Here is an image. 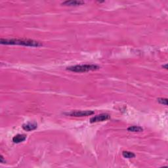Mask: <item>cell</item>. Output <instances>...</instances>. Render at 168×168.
I'll return each instance as SVG.
<instances>
[{
	"mask_svg": "<svg viewBox=\"0 0 168 168\" xmlns=\"http://www.w3.org/2000/svg\"><path fill=\"white\" fill-rule=\"evenodd\" d=\"M0 43L2 45H18L26 47H38L43 45L41 42L32 39H0Z\"/></svg>",
	"mask_w": 168,
	"mask_h": 168,
	"instance_id": "1",
	"label": "cell"
},
{
	"mask_svg": "<svg viewBox=\"0 0 168 168\" xmlns=\"http://www.w3.org/2000/svg\"><path fill=\"white\" fill-rule=\"evenodd\" d=\"M100 67L96 65H81L72 66L66 68V70L74 72H86L99 70Z\"/></svg>",
	"mask_w": 168,
	"mask_h": 168,
	"instance_id": "2",
	"label": "cell"
},
{
	"mask_svg": "<svg viewBox=\"0 0 168 168\" xmlns=\"http://www.w3.org/2000/svg\"><path fill=\"white\" fill-rule=\"evenodd\" d=\"M110 118V116L109 114H98L97 115V116L92 117V118L90 119V122L93 123L99 122V121H104L109 120Z\"/></svg>",
	"mask_w": 168,
	"mask_h": 168,
	"instance_id": "3",
	"label": "cell"
},
{
	"mask_svg": "<svg viewBox=\"0 0 168 168\" xmlns=\"http://www.w3.org/2000/svg\"><path fill=\"white\" fill-rule=\"evenodd\" d=\"M95 112L91 110H85V111H74L69 112V113L66 114V115L70 116H74V117H83V116H88L94 114Z\"/></svg>",
	"mask_w": 168,
	"mask_h": 168,
	"instance_id": "4",
	"label": "cell"
},
{
	"mask_svg": "<svg viewBox=\"0 0 168 168\" xmlns=\"http://www.w3.org/2000/svg\"><path fill=\"white\" fill-rule=\"evenodd\" d=\"M37 125L36 123L35 122H29L28 123H25V124L23 125V129L25 130L26 131H30L35 130L37 128Z\"/></svg>",
	"mask_w": 168,
	"mask_h": 168,
	"instance_id": "5",
	"label": "cell"
},
{
	"mask_svg": "<svg viewBox=\"0 0 168 168\" xmlns=\"http://www.w3.org/2000/svg\"><path fill=\"white\" fill-rule=\"evenodd\" d=\"M83 4H85V1H65L62 3L63 5H66V6H78L81 5Z\"/></svg>",
	"mask_w": 168,
	"mask_h": 168,
	"instance_id": "6",
	"label": "cell"
},
{
	"mask_svg": "<svg viewBox=\"0 0 168 168\" xmlns=\"http://www.w3.org/2000/svg\"><path fill=\"white\" fill-rule=\"evenodd\" d=\"M26 135L24 134H18L13 138V142L15 143H20L26 140Z\"/></svg>",
	"mask_w": 168,
	"mask_h": 168,
	"instance_id": "7",
	"label": "cell"
},
{
	"mask_svg": "<svg viewBox=\"0 0 168 168\" xmlns=\"http://www.w3.org/2000/svg\"><path fill=\"white\" fill-rule=\"evenodd\" d=\"M127 131L131 132H141L143 131V129L140 126L133 125L127 128Z\"/></svg>",
	"mask_w": 168,
	"mask_h": 168,
	"instance_id": "8",
	"label": "cell"
},
{
	"mask_svg": "<svg viewBox=\"0 0 168 168\" xmlns=\"http://www.w3.org/2000/svg\"><path fill=\"white\" fill-rule=\"evenodd\" d=\"M122 156L124 157L125 158L130 159V158H133L135 157V154L133 152H129V151H123L122 152Z\"/></svg>",
	"mask_w": 168,
	"mask_h": 168,
	"instance_id": "9",
	"label": "cell"
},
{
	"mask_svg": "<svg viewBox=\"0 0 168 168\" xmlns=\"http://www.w3.org/2000/svg\"><path fill=\"white\" fill-rule=\"evenodd\" d=\"M157 100H158L159 103L162 104V105L165 106L167 105V99L166 98H158Z\"/></svg>",
	"mask_w": 168,
	"mask_h": 168,
	"instance_id": "10",
	"label": "cell"
},
{
	"mask_svg": "<svg viewBox=\"0 0 168 168\" xmlns=\"http://www.w3.org/2000/svg\"><path fill=\"white\" fill-rule=\"evenodd\" d=\"M0 162H1V163H5V160H4V158L3 156L1 155V156H0Z\"/></svg>",
	"mask_w": 168,
	"mask_h": 168,
	"instance_id": "11",
	"label": "cell"
},
{
	"mask_svg": "<svg viewBox=\"0 0 168 168\" xmlns=\"http://www.w3.org/2000/svg\"><path fill=\"white\" fill-rule=\"evenodd\" d=\"M162 67H163V68H165V69L167 70V64H166V65H163V66H162Z\"/></svg>",
	"mask_w": 168,
	"mask_h": 168,
	"instance_id": "12",
	"label": "cell"
}]
</instances>
